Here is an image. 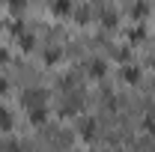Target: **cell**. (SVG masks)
I'll list each match as a JSON object with an SVG mask.
<instances>
[{
    "mask_svg": "<svg viewBox=\"0 0 155 152\" xmlns=\"http://www.w3.org/2000/svg\"><path fill=\"white\" fill-rule=\"evenodd\" d=\"M87 72H90V78H101L104 72H107V66H104L101 60H90V66H87Z\"/></svg>",
    "mask_w": 155,
    "mask_h": 152,
    "instance_id": "3957f363",
    "label": "cell"
},
{
    "mask_svg": "<svg viewBox=\"0 0 155 152\" xmlns=\"http://www.w3.org/2000/svg\"><path fill=\"white\" fill-rule=\"evenodd\" d=\"M152 66H155V60H152Z\"/></svg>",
    "mask_w": 155,
    "mask_h": 152,
    "instance_id": "5bb4252c",
    "label": "cell"
},
{
    "mask_svg": "<svg viewBox=\"0 0 155 152\" xmlns=\"http://www.w3.org/2000/svg\"><path fill=\"white\" fill-rule=\"evenodd\" d=\"M0 128L6 131V128H12V114H6L3 107H0Z\"/></svg>",
    "mask_w": 155,
    "mask_h": 152,
    "instance_id": "52a82bcc",
    "label": "cell"
},
{
    "mask_svg": "<svg viewBox=\"0 0 155 152\" xmlns=\"http://www.w3.org/2000/svg\"><path fill=\"white\" fill-rule=\"evenodd\" d=\"M96 119H81V128H78V131H81V137H87V140H90V137H96Z\"/></svg>",
    "mask_w": 155,
    "mask_h": 152,
    "instance_id": "7a4b0ae2",
    "label": "cell"
},
{
    "mask_svg": "<svg viewBox=\"0 0 155 152\" xmlns=\"http://www.w3.org/2000/svg\"><path fill=\"white\" fill-rule=\"evenodd\" d=\"M54 9H57V12H69V0H57Z\"/></svg>",
    "mask_w": 155,
    "mask_h": 152,
    "instance_id": "9c48e42d",
    "label": "cell"
},
{
    "mask_svg": "<svg viewBox=\"0 0 155 152\" xmlns=\"http://www.w3.org/2000/svg\"><path fill=\"white\" fill-rule=\"evenodd\" d=\"M90 152H98V149H90Z\"/></svg>",
    "mask_w": 155,
    "mask_h": 152,
    "instance_id": "4fadbf2b",
    "label": "cell"
},
{
    "mask_svg": "<svg viewBox=\"0 0 155 152\" xmlns=\"http://www.w3.org/2000/svg\"><path fill=\"white\" fill-rule=\"evenodd\" d=\"M57 60H60V48H48V51H45V63H48V66H54Z\"/></svg>",
    "mask_w": 155,
    "mask_h": 152,
    "instance_id": "8992f818",
    "label": "cell"
},
{
    "mask_svg": "<svg viewBox=\"0 0 155 152\" xmlns=\"http://www.w3.org/2000/svg\"><path fill=\"white\" fill-rule=\"evenodd\" d=\"M104 24L114 27V24H116V12H104Z\"/></svg>",
    "mask_w": 155,
    "mask_h": 152,
    "instance_id": "30bf717a",
    "label": "cell"
},
{
    "mask_svg": "<svg viewBox=\"0 0 155 152\" xmlns=\"http://www.w3.org/2000/svg\"><path fill=\"white\" fill-rule=\"evenodd\" d=\"M21 101H24L27 111H39V107H48V93L39 90V87H33V90H27V93L21 95Z\"/></svg>",
    "mask_w": 155,
    "mask_h": 152,
    "instance_id": "6da1fadb",
    "label": "cell"
},
{
    "mask_svg": "<svg viewBox=\"0 0 155 152\" xmlns=\"http://www.w3.org/2000/svg\"><path fill=\"white\" fill-rule=\"evenodd\" d=\"M0 152H24V149H21V143L9 140V143H3V149H0Z\"/></svg>",
    "mask_w": 155,
    "mask_h": 152,
    "instance_id": "ba28073f",
    "label": "cell"
},
{
    "mask_svg": "<svg viewBox=\"0 0 155 152\" xmlns=\"http://www.w3.org/2000/svg\"><path fill=\"white\" fill-rule=\"evenodd\" d=\"M9 6H15V9H21V6H24V0H9Z\"/></svg>",
    "mask_w": 155,
    "mask_h": 152,
    "instance_id": "8fae6325",
    "label": "cell"
},
{
    "mask_svg": "<svg viewBox=\"0 0 155 152\" xmlns=\"http://www.w3.org/2000/svg\"><path fill=\"white\" fill-rule=\"evenodd\" d=\"M6 93V81H0V95Z\"/></svg>",
    "mask_w": 155,
    "mask_h": 152,
    "instance_id": "7c38bea8",
    "label": "cell"
},
{
    "mask_svg": "<svg viewBox=\"0 0 155 152\" xmlns=\"http://www.w3.org/2000/svg\"><path fill=\"white\" fill-rule=\"evenodd\" d=\"M122 78H125L128 84H137V81H140V72H137L134 66H125V69H122Z\"/></svg>",
    "mask_w": 155,
    "mask_h": 152,
    "instance_id": "5b68a950",
    "label": "cell"
},
{
    "mask_svg": "<svg viewBox=\"0 0 155 152\" xmlns=\"http://www.w3.org/2000/svg\"><path fill=\"white\" fill-rule=\"evenodd\" d=\"M27 116H30V122H33V125H42V122L48 119V107H39V111H27Z\"/></svg>",
    "mask_w": 155,
    "mask_h": 152,
    "instance_id": "277c9868",
    "label": "cell"
}]
</instances>
